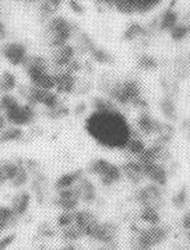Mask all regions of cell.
I'll return each mask as SVG.
<instances>
[{"mask_svg": "<svg viewBox=\"0 0 190 250\" xmlns=\"http://www.w3.org/2000/svg\"><path fill=\"white\" fill-rule=\"evenodd\" d=\"M100 4H104V6H113L116 7V4L119 3L120 0H97Z\"/></svg>", "mask_w": 190, "mask_h": 250, "instance_id": "cell-43", "label": "cell"}, {"mask_svg": "<svg viewBox=\"0 0 190 250\" xmlns=\"http://www.w3.org/2000/svg\"><path fill=\"white\" fill-rule=\"evenodd\" d=\"M16 240L14 233H6L4 236L0 238V250H7Z\"/></svg>", "mask_w": 190, "mask_h": 250, "instance_id": "cell-39", "label": "cell"}, {"mask_svg": "<svg viewBox=\"0 0 190 250\" xmlns=\"http://www.w3.org/2000/svg\"><path fill=\"white\" fill-rule=\"evenodd\" d=\"M180 228L185 232H188L190 229V208L183 214V217L180 220Z\"/></svg>", "mask_w": 190, "mask_h": 250, "instance_id": "cell-41", "label": "cell"}, {"mask_svg": "<svg viewBox=\"0 0 190 250\" xmlns=\"http://www.w3.org/2000/svg\"><path fill=\"white\" fill-rule=\"evenodd\" d=\"M137 127L141 133H144L147 136H152V134L160 136V133L164 129V123H161L160 120L152 118L148 113L143 112L137 118Z\"/></svg>", "mask_w": 190, "mask_h": 250, "instance_id": "cell-12", "label": "cell"}, {"mask_svg": "<svg viewBox=\"0 0 190 250\" xmlns=\"http://www.w3.org/2000/svg\"><path fill=\"white\" fill-rule=\"evenodd\" d=\"M125 150L127 151V152H130L131 155H134V157H140L141 154H143V151L146 150V144H144V141L141 140L140 137L131 136L130 140L127 141L126 147H125Z\"/></svg>", "mask_w": 190, "mask_h": 250, "instance_id": "cell-28", "label": "cell"}, {"mask_svg": "<svg viewBox=\"0 0 190 250\" xmlns=\"http://www.w3.org/2000/svg\"><path fill=\"white\" fill-rule=\"evenodd\" d=\"M186 239H188V243L190 245V229L186 232Z\"/></svg>", "mask_w": 190, "mask_h": 250, "instance_id": "cell-50", "label": "cell"}, {"mask_svg": "<svg viewBox=\"0 0 190 250\" xmlns=\"http://www.w3.org/2000/svg\"><path fill=\"white\" fill-rule=\"evenodd\" d=\"M25 1H34V0H25Z\"/></svg>", "mask_w": 190, "mask_h": 250, "instance_id": "cell-51", "label": "cell"}, {"mask_svg": "<svg viewBox=\"0 0 190 250\" xmlns=\"http://www.w3.org/2000/svg\"><path fill=\"white\" fill-rule=\"evenodd\" d=\"M85 130L97 143L108 148H125L133 136L127 120L119 110L94 112L85 122Z\"/></svg>", "mask_w": 190, "mask_h": 250, "instance_id": "cell-1", "label": "cell"}, {"mask_svg": "<svg viewBox=\"0 0 190 250\" xmlns=\"http://www.w3.org/2000/svg\"><path fill=\"white\" fill-rule=\"evenodd\" d=\"M0 221L4 222L9 228H11L19 222V217L11 208V206H0Z\"/></svg>", "mask_w": 190, "mask_h": 250, "instance_id": "cell-26", "label": "cell"}, {"mask_svg": "<svg viewBox=\"0 0 190 250\" xmlns=\"http://www.w3.org/2000/svg\"><path fill=\"white\" fill-rule=\"evenodd\" d=\"M178 24V13L173 11L172 9H167L162 13L160 21V30L161 31H169Z\"/></svg>", "mask_w": 190, "mask_h": 250, "instance_id": "cell-22", "label": "cell"}, {"mask_svg": "<svg viewBox=\"0 0 190 250\" xmlns=\"http://www.w3.org/2000/svg\"><path fill=\"white\" fill-rule=\"evenodd\" d=\"M28 180H30V172L22 165L19 170V173L16 175V178L11 180V186L13 188H22L25 183H28Z\"/></svg>", "mask_w": 190, "mask_h": 250, "instance_id": "cell-34", "label": "cell"}, {"mask_svg": "<svg viewBox=\"0 0 190 250\" xmlns=\"http://www.w3.org/2000/svg\"><path fill=\"white\" fill-rule=\"evenodd\" d=\"M139 220L141 222H144L146 225H160L161 221V212L160 208L157 207H151V206H144V207H140V211H139Z\"/></svg>", "mask_w": 190, "mask_h": 250, "instance_id": "cell-20", "label": "cell"}, {"mask_svg": "<svg viewBox=\"0 0 190 250\" xmlns=\"http://www.w3.org/2000/svg\"><path fill=\"white\" fill-rule=\"evenodd\" d=\"M7 229H9V227H7L4 222H1V221H0V235H3V233H4Z\"/></svg>", "mask_w": 190, "mask_h": 250, "instance_id": "cell-48", "label": "cell"}, {"mask_svg": "<svg viewBox=\"0 0 190 250\" xmlns=\"http://www.w3.org/2000/svg\"><path fill=\"white\" fill-rule=\"evenodd\" d=\"M109 161H106L105 158H97V160H92L88 165V172L91 175H95L97 178H100L101 175L104 173V170L109 167Z\"/></svg>", "mask_w": 190, "mask_h": 250, "instance_id": "cell-30", "label": "cell"}, {"mask_svg": "<svg viewBox=\"0 0 190 250\" xmlns=\"http://www.w3.org/2000/svg\"><path fill=\"white\" fill-rule=\"evenodd\" d=\"M20 104L21 102L19 101V98L13 94H1L0 95V110L3 113H7V112L16 109Z\"/></svg>", "mask_w": 190, "mask_h": 250, "instance_id": "cell-25", "label": "cell"}, {"mask_svg": "<svg viewBox=\"0 0 190 250\" xmlns=\"http://www.w3.org/2000/svg\"><path fill=\"white\" fill-rule=\"evenodd\" d=\"M7 127V119H6V115L0 110V133Z\"/></svg>", "mask_w": 190, "mask_h": 250, "instance_id": "cell-42", "label": "cell"}, {"mask_svg": "<svg viewBox=\"0 0 190 250\" xmlns=\"http://www.w3.org/2000/svg\"><path fill=\"white\" fill-rule=\"evenodd\" d=\"M91 55H92V58L97 60V62H100V63H106V64H110V63H113V58H112V55H109L106 50L101 49V48H94V49L91 50Z\"/></svg>", "mask_w": 190, "mask_h": 250, "instance_id": "cell-37", "label": "cell"}, {"mask_svg": "<svg viewBox=\"0 0 190 250\" xmlns=\"http://www.w3.org/2000/svg\"><path fill=\"white\" fill-rule=\"evenodd\" d=\"M137 64H139V67H141L143 70H154L158 66L155 58H152L150 55H141V56H139Z\"/></svg>", "mask_w": 190, "mask_h": 250, "instance_id": "cell-35", "label": "cell"}, {"mask_svg": "<svg viewBox=\"0 0 190 250\" xmlns=\"http://www.w3.org/2000/svg\"><path fill=\"white\" fill-rule=\"evenodd\" d=\"M4 115H6L7 123L11 126H17V127L30 126L37 118V112L30 104H20L16 109L7 112Z\"/></svg>", "mask_w": 190, "mask_h": 250, "instance_id": "cell-5", "label": "cell"}, {"mask_svg": "<svg viewBox=\"0 0 190 250\" xmlns=\"http://www.w3.org/2000/svg\"><path fill=\"white\" fill-rule=\"evenodd\" d=\"M118 236H119V227L115 222H112V221L102 222L101 221L98 227L94 230V233L91 235L90 239L97 242L98 245H104V246H116Z\"/></svg>", "mask_w": 190, "mask_h": 250, "instance_id": "cell-4", "label": "cell"}, {"mask_svg": "<svg viewBox=\"0 0 190 250\" xmlns=\"http://www.w3.org/2000/svg\"><path fill=\"white\" fill-rule=\"evenodd\" d=\"M161 0H120L116 4V9L123 14H133V13H148L154 10Z\"/></svg>", "mask_w": 190, "mask_h": 250, "instance_id": "cell-9", "label": "cell"}, {"mask_svg": "<svg viewBox=\"0 0 190 250\" xmlns=\"http://www.w3.org/2000/svg\"><path fill=\"white\" fill-rule=\"evenodd\" d=\"M92 106H94L95 112H110V110H118L113 101L102 98V97L94 98V100H92Z\"/></svg>", "mask_w": 190, "mask_h": 250, "instance_id": "cell-29", "label": "cell"}, {"mask_svg": "<svg viewBox=\"0 0 190 250\" xmlns=\"http://www.w3.org/2000/svg\"><path fill=\"white\" fill-rule=\"evenodd\" d=\"M69 113V109L66 108V106H56L55 109H50L48 110V115H49V118H53V119H59V118H64L66 115Z\"/></svg>", "mask_w": 190, "mask_h": 250, "instance_id": "cell-38", "label": "cell"}, {"mask_svg": "<svg viewBox=\"0 0 190 250\" xmlns=\"http://www.w3.org/2000/svg\"><path fill=\"white\" fill-rule=\"evenodd\" d=\"M10 206L11 208L14 210V212L17 214L19 218L24 217V215L28 212V210H30L31 194L28 191H20V193H17V194L13 197Z\"/></svg>", "mask_w": 190, "mask_h": 250, "instance_id": "cell-16", "label": "cell"}, {"mask_svg": "<svg viewBox=\"0 0 190 250\" xmlns=\"http://www.w3.org/2000/svg\"><path fill=\"white\" fill-rule=\"evenodd\" d=\"M81 203L80 193L77 190V188H70V189H64L59 190L56 197L53 199L55 207H58L62 211H67V212H74L79 210V204Z\"/></svg>", "mask_w": 190, "mask_h": 250, "instance_id": "cell-6", "label": "cell"}, {"mask_svg": "<svg viewBox=\"0 0 190 250\" xmlns=\"http://www.w3.org/2000/svg\"><path fill=\"white\" fill-rule=\"evenodd\" d=\"M146 32H147V31L144 30L140 24L133 22V24H130V25L127 27V30L125 31L123 38L126 41H133L136 40V38H139V37H141V35H146Z\"/></svg>", "mask_w": 190, "mask_h": 250, "instance_id": "cell-32", "label": "cell"}, {"mask_svg": "<svg viewBox=\"0 0 190 250\" xmlns=\"http://www.w3.org/2000/svg\"><path fill=\"white\" fill-rule=\"evenodd\" d=\"M76 77L70 71H59L55 74V88L60 94H71L76 90Z\"/></svg>", "mask_w": 190, "mask_h": 250, "instance_id": "cell-13", "label": "cell"}, {"mask_svg": "<svg viewBox=\"0 0 190 250\" xmlns=\"http://www.w3.org/2000/svg\"><path fill=\"white\" fill-rule=\"evenodd\" d=\"M71 30H73V25L64 17L50 19L48 28H46V32L49 35L50 46H53L55 49L64 46L71 37Z\"/></svg>", "mask_w": 190, "mask_h": 250, "instance_id": "cell-3", "label": "cell"}, {"mask_svg": "<svg viewBox=\"0 0 190 250\" xmlns=\"http://www.w3.org/2000/svg\"><path fill=\"white\" fill-rule=\"evenodd\" d=\"M24 136V131L21 127L17 126H11L9 125L4 130L0 133V143H14V141H19L22 139Z\"/></svg>", "mask_w": 190, "mask_h": 250, "instance_id": "cell-21", "label": "cell"}, {"mask_svg": "<svg viewBox=\"0 0 190 250\" xmlns=\"http://www.w3.org/2000/svg\"><path fill=\"white\" fill-rule=\"evenodd\" d=\"M6 35H7V31H6V27H4V24L0 21V41H3L6 38Z\"/></svg>", "mask_w": 190, "mask_h": 250, "instance_id": "cell-44", "label": "cell"}, {"mask_svg": "<svg viewBox=\"0 0 190 250\" xmlns=\"http://www.w3.org/2000/svg\"><path fill=\"white\" fill-rule=\"evenodd\" d=\"M188 188L186 186H182L179 190L175 193V196L172 197V204L175 206V208L178 210H182L186 207L188 204Z\"/></svg>", "mask_w": 190, "mask_h": 250, "instance_id": "cell-31", "label": "cell"}, {"mask_svg": "<svg viewBox=\"0 0 190 250\" xmlns=\"http://www.w3.org/2000/svg\"><path fill=\"white\" fill-rule=\"evenodd\" d=\"M76 212V211H74ZM74 212H67V211H62L56 220V225L58 228L63 229V228H67L74 224Z\"/></svg>", "mask_w": 190, "mask_h": 250, "instance_id": "cell-36", "label": "cell"}, {"mask_svg": "<svg viewBox=\"0 0 190 250\" xmlns=\"http://www.w3.org/2000/svg\"><path fill=\"white\" fill-rule=\"evenodd\" d=\"M74 58V48L70 45H64V46H60L58 49L55 50L53 53V63L58 66V67H67L73 62Z\"/></svg>", "mask_w": 190, "mask_h": 250, "instance_id": "cell-18", "label": "cell"}, {"mask_svg": "<svg viewBox=\"0 0 190 250\" xmlns=\"http://www.w3.org/2000/svg\"><path fill=\"white\" fill-rule=\"evenodd\" d=\"M122 176H123V173H122V168L110 162L109 167L104 170V173L101 175L98 179H100V182L102 183V186H105V188H110V186H113L115 183H118V182L122 179Z\"/></svg>", "mask_w": 190, "mask_h": 250, "instance_id": "cell-19", "label": "cell"}, {"mask_svg": "<svg viewBox=\"0 0 190 250\" xmlns=\"http://www.w3.org/2000/svg\"><path fill=\"white\" fill-rule=\"evenodd\" d=\"M120 168H122L123 176H126L134 185H140L141 182L146 179L143 165H141L139 161H129V162L123 164Z\"/></svg>", "mask_w": 190, "mask_h": 250, "instance_id": "cell-14", "label": "cell"}, {"mask_svg": "<svg viewBox=\"0 0 190 250\" xmlns=\"http://www.w3.org/2000/svg\"><path fill=\"white\" fill-rule=\"evenodd\" d=\"M160 109L167 119L175 120L176 119V116H178V109H176L175 101L172 100L169 95L165 97L164 100L160 101Z\"/></svg>", "mask_w": 190, "mask_h": 250, "instance_id": "cell-23", "label": "cell"}, {"mask_svg": "<svg viewBox=\"0 0 190 250\" xmlns=\"http://www.w3.org/2000/svg\"><path fill=\"white\" fill-rule=\"evenodd\" d=\"M17 87V79L10 71H4L0 77V92L1 94H10L11 91Z\"/></svg>", "mask_w": 190, "mask_h": 250, "instance_id": "cell-24", "label": "cell"}, {"mask_svg": "<svg viewBox=\"0 0 190 250\" xmlns=\"http://www.w3.org/2000/svg\"><path fill=\"white\" fill-rule=\"evenodd\" d=\"M46 1H48V3H50L53 7H56V9L59 7L60 3H62V0H46Z\"/></svg>", "mask_w": 190, "mask_h": 250, "instance_id": "cell-49", "label": "cell"}, {"mask_svg": "<svg viewBox=\"0 0 190 250\" xmlns=\"http://www.w3.org/2000/svg\"><path fill=\"white\" fill-rule=\"evenodd\" d=\"M143 169H144V175H146V179L151 180L154 185L164 188L167 186L168 183V172L165 169V167L161 164V162H151V164H146L143 165Z\"/></svg>", "mask_w": 190, "mask_h": 250, "instance_id": "cell-11", "label": "cell"}, {"mask_svg": "<svg viewBox=\"0 0 190 250\" xmlns=\"http://www.w3.org/2000/svg\"><path fill=\"white\" fill-rule=\"evenodd\" d=\"M60 236L63 238V240H66L67 243H74V242L80 240L81 238H84L83 232L74 224L70 225V227H67V228L60 229Z\"/></svg>", "mask_w": 190, "mask_h": 250, "instance_id": "cell-27", "label": "cell"}, {"mask_svg": "<svg viewBox=\"0 0 190 250\" xmlns=\"http://www.w3.org/2000/svg\"><path fill=\"white\" fill-rule=\"evenodd\" d=\"M7 182V178H6V175H4V172L1 169V167H0V186L1 185H4Z\"/></svg>", "mask_w": 190, "mask_h": 250, "instance_id": "cell-47", "label": "cell"}, {"mask_svg": "<svg viewBox=\"0 0 190 250\" xmlns=\"http://www.w3.org/2000/svg\"><path fill=\"white\" fill-rule=\"evenodd\" d=\"M189 19H190V13H189Z\"/></svg>", "mask_w": 190, "mask_h": 250, "instance_id": "cell-52", "label": "cell"}, {"mask_svg": "<svg viewBox=\"0 0 190 250\" xmlns=\"http://www.w3.org/2000/svg\"><path fill=\"white\" fill-rule=\"evenodd\" d=\"M70 7L74 11H77V13H83V7H81L79 3H76V1H73V0L70 1Z\"/></svg>", "mask_w": 190, "mask_h": 250, "instance_id": "cell-45", "label": "cell"}, {"mask_svg": "<svg viewBox=\"0 0 190 250\" xmlns=\"http://www.w3.org/2000/svg\"><path fill=\"white\" fill-rule=\"evenodd\" d=\"M59 250H80L74 243H67V245H64L63 248H60Z\"/></svg>", "mask_w": 190, "mask_h": 250, "instance_id": "cell-46", "label": "cell"}, {"mask_svg": "<svg viewBox=\"0 0 190 250\" xmlns=\"http://www.w3.org/2000/svg\"><path fill=\"white\" fill-rule=\"evenodd\" d=\"M169 227L164 224L139 228L130 242V250H154L169 239Z\"/></svg>", "mask_w": 190, "mask_h": 250, "instance_id": "cell-2", "label": "cell"}, {"mask_svg": "<svg viewBox=\"0 0 190 250\" xmlns=\"http://www.w3.org/2000/svg\"><path fill=\"white\" fill-rule=\"evenodd\" d=\"M188 35H190V25L176 24V25L170 30V37H172V40L176 41V42L185 40Z\"/></svg>", "mask_w": 190, "mask_h": 250, "instance_id": "cell-33", "label": "cell"}, {"mask_svg": "<svg viewBox=\"0 0 190 250\" xmlns=\"http://www.w3.org/2000/svg\"><path fill=\"white\" fill-rule=\"evenodd\" d=\"M1 55L13 66H24L25 60L28 58L27 48L20 42H9L1 46Z\"/></svg>", "mask_w": 190, "mask_h": 250, "instance_id": "cell-10", "label": "cell"}, {"mask_svg": "<svg viewBox=\"0 0 190 250\" xmlns=\"http://www.w3.org/2000/svg\"><path fill=\"white\" fill-rule=\"evenodd\" d=\"M77 190L80 193V199L81 201L90 204L92 201H95V197H97V190H95V186L94 183L91 182L90 179H87L85 176H83L79 183L76 185Z\"/></svg>", "mask_w": 190, "mask_h": 250, "instance_id": "cell-17", "label": "cell"}, {"mask_svg": "<svg viewBox=\"0 0 190 250\" xmlns=\"http://www.w3.org/2000/svg\"><path fill=\"white\" fill-rule=\"evenodd\" d=\"M38 233H40L41 236H43V238H52V236L56 235L55 229L50 227L49 224H41L40 227H38Z\"/></svg>", "mask_w": 190, "mask_h": 250, "instance_id": "cell-40", "label": "cell"}, {"mask_svg": "<svg viewBox=\"0 0 190 250\" xmlns=\"http://www.w3.org/2000/svg\"><path fill=\"white\" fill-rule=\"evenodd\" d=\"M100 222L97 214L90 210H77L74 212V225L83 232L85 238H91Z\"/></svg>", "mask_w": 190, "mask_h": 250, "instance_id": "cell-8", "label": "cell"}, {"mask_svg": "<svg viewBox=\"0 0 190 250\" xmlns=\"http://www.w3.org/2000/svg\"><path fill=\"white\" fill-rule=\"evenodd\" d=\"M84 176L83 170H71V172H67V173H63L62 176H59L56 182H55V189L59 190H64V189H70V188H74L79 180Z\"/></svg>", "mask_w": 190, "mask_h": 250, "instance_id": "cell-15", "label": "cell"}, {"mask_svg": "<svg viewBox=\"0 0 190 250\" xmlns=\"http://www.w3.org/2000/svg\"><path fill=\"white\" fill-rule=\"evenodd\" d=\"M134 199H136V201L140 204L141 207L151 206V207L161 208L162 207V203H164L162 191H161L160 186H157L154 183L147 185V186L141 188L140 190H137V193L134 194Z\"/></svg>", "mask_w": 190, "mask_h": 250, "instance_id": "cell-7", "label": "cell"}]
</instances>
